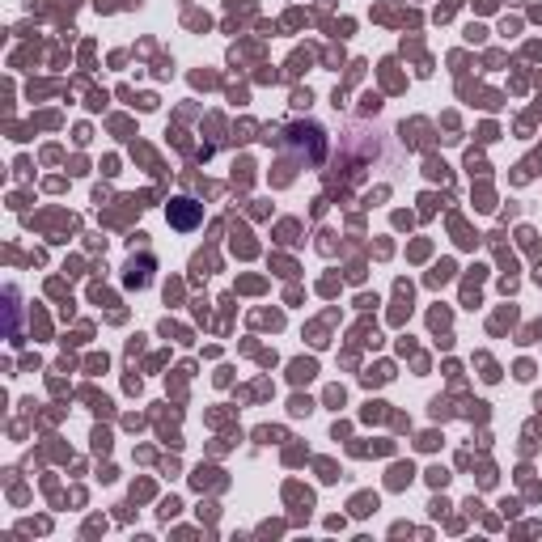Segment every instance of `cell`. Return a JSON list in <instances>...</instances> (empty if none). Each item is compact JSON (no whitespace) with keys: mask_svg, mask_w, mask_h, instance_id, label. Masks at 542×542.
<instances>
[{"mask_svg":"<svg viewBox=\"0 0 542 542\" xmlns=\"http://www.w3.org/2000/svg\"><path fill=\"white\" fill-rule=\"evenodd\" d=\"M204 221V204H195V200H174L170 204V225L174 229H195Z\"/></svg>","mask_w":542,"mask_h":542,"instance_id":"6da1fadb","label":"cell"},{"mask_svg":"<svg viewBox=\"0 0 542 542\" xmlns=\"http://www.w3.org/2000/svg\"><path fill=\"white\" fill-rule=\"evenodd\" d=\"M149 267H153L149 259H140V267L132 263V267H128V284H136V288H140V284H149Z\"/></svg>","mask_w":542,"mask_h":542,"instance_id":"7a4b0ae2","label":"cell"}]
</instances>
